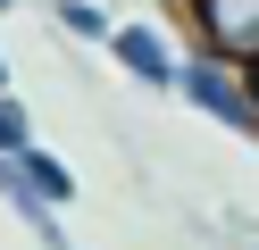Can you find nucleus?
Here are the masks:
<instances>
[{
    "label": "nucleus",
    "instance_id": "f257e3e1",
    "mask_svg": "<svg viewBox=\"0 0 259 250\" xmlns=\"http://www.w3.org/2000/svg\"><path fill=\"white\" fill-rule=\"evenodd\" d=\"M176 100H184V109H201L209 125L259 142V109H251V75H242V67L209 59V50H184V67H176Z\"/></svg>",
    "mask_w": 259,
    "mask_h": 250
},
{
    "label": "nucleus",
    "instance_id": "f03ea898",
    "mask_svg": "<svg viewBox=\"0 0 259 250\" xmlns=\"http://www.w3.org/2000/svg\"><path fill=\"white\" fill-rule=\"evenodd\" d=\"M184 25H192V50L259 75V0H184Z\"/></svg>",
    "mask_w": 259,
    "mask_h": 250
},
{
    "label": "nucleus",
    "instance_id": "7ed1b4c3",
    "mask_svg": "<svg viewBox=\"0 0 259 250\" xmlns=\"http://www.w3.org/2000/svg\"><path fill=\"white\" fill-rule=\"evenodd\" d=\"M109 59H117L125 75L142 83V92H176V67H184V50H176L159 25H142V17H117V33H109Z\"/></svg>",
    "mask_w": 259,
    "mask_h": 250
},
{
    "label": "nucleus",
    "instance_id": "20e7f679",
    "mask_svg": "<svg viewBox=\"0 0 259 250\" xmlns=\"http://www.w3.org/2000/svg\"><path fill=\"white\" fill-rule=\"evenodd\" d=\"M17 167H25V183H34V192H42V200H51V209H75V192H84V183H75V167H67V159H59V150H51V142H34V150H25V159H17Z\"/></svg>",
    "mask_w": 259,
    "mask_h": 250
},
{
    "label": "nucleus",
    "instance_id": "39448f33",
    "mask_svg": "<svg viewBox=\"0 0 259 250\" xmlns=\"http://www.w3.org/2000/svg\"><path fill=\"white\" fill-rule=\"evenodd\" d=\"M51 25L67 33V42H84V50H109V33H117V17H109L101 0H51Z\"/></svg>",
    "mask_w": 259,
    "mask_h": 250
},
{
    "label": "nucleus",
    "instance_id": "423d86ee",
    "mask_svg": "<svg viewBox=\"0 0 259 250\" xmlns=\"http://www.w3.org/2000/svg\"><path fill=\"white\" fill-rule=\"evenodd\" d=\"M34 142H42V133H34V117H25V100L9 92V100H0V159H25Z\"/></svg>",
    "mask_w": 259,
    "mask_h": 250
},
{
    "label": "nucleus",
    "instance_id": "0eeeda50",
    "mask_svg": "<svg viewBox=\"0 0 259 250\" xmlns=\"http://www.w3.org/2000/svg\"><path fill=\"white\" fill-rule=\"evenodd\" d=\"M0 100H9V50H0Z\"/></svg>",
    "mask_w": 259,
    "mask_h": 250
},
{
    "label": "nucleus",
    "instance_id": "6e6552de",
    "mask_svg": "<svg viewBox=\"0 0 259 250\" xmlns=\"http://www.w3.org/2000/svg\"><path fill=\"white\" fill-rule=\"evenodd\" d=\"M9 9H25V0H0V17H9Z\"/></svg>",
    "mask_w": 259,
    "mask_h": 250
},
{
    "label": "nucleus",
    "instance_id": "1a4fd4ad",
    "mask_svg": "<svg viewBox=\"0 0 259 250\" xmlns=\"http://www.w3.org/2000/svg\"><path fill=\"white\" fill-rule=\"evenodd\" d=\"M251 109H259V75H251Z\"/></svg>",
    "mask_w": 259,
    "mask_h": 250
}]
</instances>
